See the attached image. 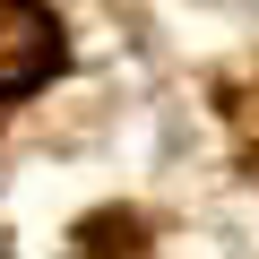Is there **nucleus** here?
I'll list each match as a JSON object with an SVG mask.
<instances>
[{
    "instance_id": "f257e3e1",
    "label": "nucleus",
    "mask_w": 259,
    "mask_h": 259,
    "mask_svg": "<svg viewBox=\"0 0 259 259\" xmlns=\"http://www.w3.org/2000/svg\"><path fill=\"white\" fill-rule=\"evenodd\" d=\"M61 69V26L44 0H0V95H35Z\"/></svg>"
}]
</instances>
